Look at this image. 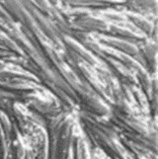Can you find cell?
Segmentation results:
<instances>
[{"label":"cell","mask_w":158,"mask_h":159,"mask_svg":"<svg viewBox=\"0 0 158 159\" xmlns=\"http://www.w3.org/2000/svg\"><path fill=\"white\" fill-rule=\"evenodd\" d=\"M115 146H117V149L119 150V152L121 153V155H122V156L124 157L125 159H133V157L129 154L128 151H127V150L124 148V147H123V146L120 144V143H119V142H115Z\"/></svg>","instance_id":"cell-1"},{"label":"cell","mask_w":158,"mask_h":159,"mask_svg":"<svg viewBox=\"0 0 158 159\" xmlns=\"http://www.w3.org/2000/svg\"><path fill=\"white\" fill-rule=\"evenodd\" d=\"M96 152H97L96 154H97V157H98L99 159H111V158L107 157L105 153H103L102 151H101V150H97Z\"/></svg>","instance_id":"cell-2"}]
</instances>
